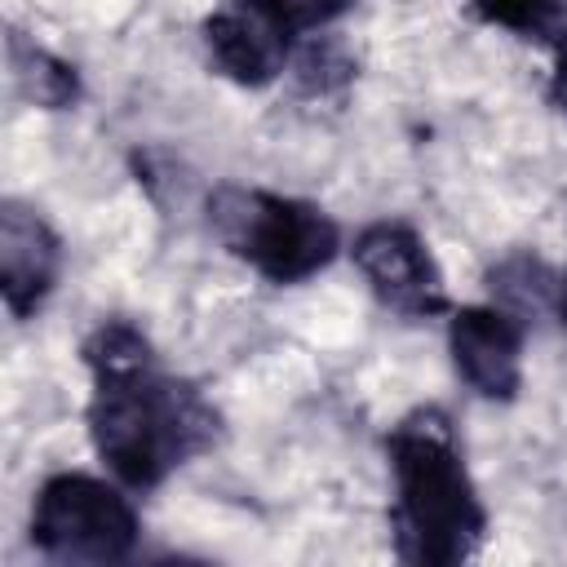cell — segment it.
Wrapping results in <instances>:
<instances>
[{"label":"cell","instance_id":"obj_1","mask_svg":"<svg viewBox=\"0 0 567 567\" xmlns=\"http://www.w3.org/2000/svg\"><path fill=\"white\" fill-rule=\"evenodd\" d=\"M84 363L93 372L89 434L120 483L155 487L177 465L213 447L217 412L195 385L155 363L151 341L133 323H102L84 341Z\"/></svg>","mask_w":567,"mask_h":567},{"label":"cell","instance_id":"obj_2","mask_svg":"<svg viewBox=\"0 0 567 567\" xmlns=\"http://www.w3.org/2000/svg\"><path fill=\"white\" fill-rule=\"evenodd\" d=\"M394 470V540L408 563L452 567L478 554L487 514L439 408L403 416L390 439Z\"/></svg>","mask_w":567,"mask_h":567},{"label":"cell","instance_id":"obj_3","mask_svg":"<svg viewBox=\"0 0 567 567\" xmlns=\"http://www.w3.org/2000/svg\"><path fill=\"white\" fill-rule=\"evenodd\" d=\"M208 221L221 244L270 284H301L319 275L341 248L337 221L323 208L270 190L221 186L208 199Z\"/></svg>","mask_w":567,"mask_h":567},{"label":"cell","instance_id":"obj_4","mask_svg":"<svg viewBox=\"0 0 567 567\" xmlns=\"http://www.w3.org/2000/svg\"><path fill=\"white\" fill-rule=\"evenodd\" d=\"M31 545L53 563H120L137 545V514L102 478L53 474L31 509Z\"/></svg>","mask_w":567,"mask_h":567},{"label":"cell","instance_id":"obj_5","mask_svg":"<svg viewBox=\"0 0 567 567\" xmlns=\"http://www.w3.org/2000/svg\"><path fill=\"white\" fill-rule=\"evenodd\" d=\"M354 266L359 275L372 284V292L408 315V319H430L439 310H447V288L443 275L425 248V239L403 226V221H377L368 230H359L354 239Z\"/></svg>","mask_w":567,"mask_h":567},{"label":"cell","instance_id":"obj_6","mask_svg":"<svg viewBox=\"0 0 567 567\" xmlns=\"http://www.w3.org/2000/svg\"><path fill=\"white\" fill-rule=\"evenodd\" d=\"M452 363L465 385L492 403H509L523 385V328L496 306H461L447 323Z\"/></svg>","mask_w":567,"mask_h":567},{"label":"cell","instance_id":"obj_7","mask_svg":"<svg viewBox=\"0 0 567 567\" xmlns=\"http://www.w3.org/2000/svg\"><path fill=\"white\" fill-rule=\"evenodd\" d=\"M288 40L292 31L252 0H235L204 18V49L213 66L244 89H261L284 71Z\"/></svg>","mask_w":567,"mask_h":567},{"label":"cell","instance_id":"obj_8","mask_svg":"<svg viewBox=\"0 0 567 567\" xmlns=\"http://www.w3.org/2000/svg\"><path fill=\"white\" fill-rule=\"evenodd\" d=\"M62 266V244L49 230V221L9 199L0 208V292L13 319H27L40 310V301L53 292Z\"/></svg>","mask_w":567,"mask_h":567},{"label":"cell","instance_id":"obj_9","mask_svg":"<svg viewBox=\"0 0 567 567\" xmlns=\"http://www.w3.org/2000/svg\"><path fill=\"white\" fill-rule=\"evenodd\" d=\"M9 75H13V89H18L27 102L44 106V111H62V106H71V102L80 97V75H75V66L62 62V58H53L49 49L22 40V35L9 40Z\"/></svg>","mask_w":567,"mask_h":567},{"label":"cell","instance_id":"obj_10","mask_svg":"<svg viewBox=\"0 0 567 567\" xmlns=\"http://www.w3.org/2000/svg\"><path fill=\"white\" fill-rule=\"evenodd\" d=\"M474 9L518 35H558L567 31V0H474Z\"/></svg>","mask_w":567,"mask_h":567},{"label":"cell","instance_id":"obj_11","mask_svg":"<svg viewBox=\"0 0 567 567\" xmlns=\"http://www.w3.org/2000/svg\"><path fill=\"white\" fill-rule=\"evenodd\" d=\"M252 4H261L270 18H279L292 35L297 31H319L323 22H332L337 13L350 9V0H252Z\"/></svg>","mask_w":567,"mask_h":567},{"label":"cell","instance_id":"obj_12","mask_svg":"<svg viewBox=\"0 0 567 567\" xmlns=\"http://www.w3.org/2000/svg\"><path fill=\"white\" fill-rule=\"evenodd\" d=\"M549 102L567 115V31L554 35V75H549Z\"/></svg>","mask_w":567,"mask_h":567},{"label":"cell","instance_id":"obj_13","mask_svg":"<svg viewBox=\"0 0 567 567\" xmlns=\"http://www.w3.org/2000/svg\"><path fill=\"white\" fill-rule=\"evenodd\" d=\"M554 315H558V323L567 328V275H563L558 288H554Z\"/></svg>","mask_w":567,"mask_h":567}]
</instances>
